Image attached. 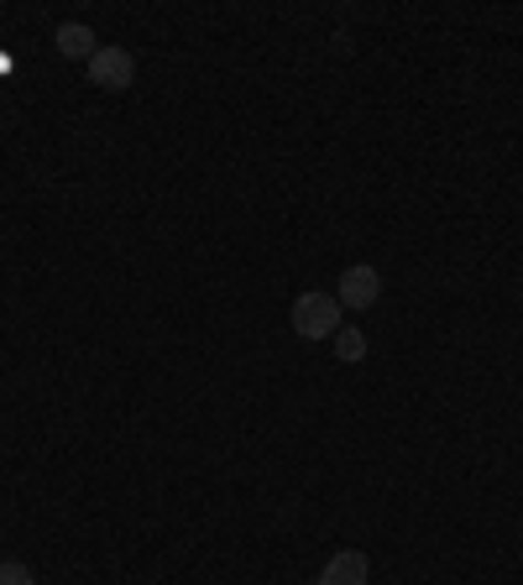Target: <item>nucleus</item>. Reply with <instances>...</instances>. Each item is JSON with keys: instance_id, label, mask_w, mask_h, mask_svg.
<instances>
[{"instance_id": "5", "label": "nucleus", "mask_w": 523, "mask_h": 585, "mask_svg": "<svg viewBox=\"0 0 523 585\" xmlns=\"http://www.w3.org/2000/svg\"><path fill=\"white\" fill-rule=\"evenodd\" d=\"M53 42H58V53L63 58H95V32L84 26V21H63L58 32H53Z\"/></svg>"}, {"instance_id": "6", "label": "nucleus", "mask_w": 523, "mask_h": 585, "mask_svg": "<svg viewBox=\"0 0 523 585\" xmlns=\"http://www.w3.org/2000/svg\"><path fill=\"white\" fill-rule=\"evenodd\" d=\"M335 356H341L345 366L366 361V335H362V329H351V324H345V329H335Z\"/></svg>"}, {"instance_id": "1", "label": "nucleus", "mask_w": 523, "mask_h": 585, "mask_svg": "<svg viewBox=\"0 0 523 585\" xmlns=\"http://www.w3.org/2000/svg\"><path fill=\"white\" fill-rule=\"evenodd\" d=\"M335 329H341V299H330V293H299L293 299V335L335 340Z\"/></svg>"}, {"instance_id": "4", "label": "nucleus", "mask_w": 523, "mask_h": 585, "mask_svg": "<svg viewBox=\"0 0 523 585\" xmlns=\"http://www.w3.org/2000/svg\"><path fill=\"white\" fill-rule=\"evenodd\" d=\"M372 565H366L362 549H341V554H330V565L320 570V585H366Z\"/></svg>"}, {"instance_id": "2", "label": "nucleus", "mask_w": 523, "mask_h": 585, "mask_svg": "<svg viewBox=\"0 0 523 585\" xmlns=\"http://www.w3.org/2000/svg\"><path fill=\"white\" fill-rule=\"evenodd\" d=\"M89 84L121 95V89L137 84V58H131L126 47H95V58H89Z\"/></svg>"}, {"instance_id": "3", "label": "nucleus", "mask_w": 523, "mask_h": 585, "mask_svg": "<svg viewBox=\"0 0 523 585\" xmlns=\"http://www.w3.org/2000/svg\"><path fill=\"white\" fill-rule=\"evenodd\" d=\"M377 299H383V272H377V267H366V262L345 267V272H341V303H345V308H372Z\"/></svg>"}, {"instance_id": "7", "label": "nucleus", "mask_w": 523, "mask_h": 585, "mask_svg": "<svg viewBox=\"0 0 523 585\" xmlns=\"http://www.w3.org/2000/svg\"><path fill=\"white\" fill-rule=\"evenodd\" d=\"M0 585H38V581H32V570H26V565L6 560V565H0Z\"/></svg>"}]
</instances>
